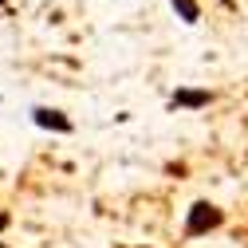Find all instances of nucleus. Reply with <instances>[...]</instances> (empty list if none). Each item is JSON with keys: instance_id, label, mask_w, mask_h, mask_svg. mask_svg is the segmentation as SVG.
Segmentation results:
<instances>
[{"instance_id": "f03ea898", "label": "nucleus", "mask_w": 248, "mask_h": 248, "mask_svg": "<svg viewBox=\"0 0 248 248\" xmlns=\"http://www.w3.org/2000/svg\"><path fill=\"white\" fill-rule=\"evenodd\" d=\"M32 122L40 130H51V134H71L75 122L59 110V107H32Z\"/></svg>"}, {"instance_id": "7ed1b4c3", "label": "nucleus", "mask_w": 248, "mask_h": 248, "mask_svg": "<svg viewBox=\"0 0 248 248\" xmlns=\"http://www.w3.org/2000/svg\"><path fill=\"white\" fill-rule=\"evenodd\" d=\"M213 103V91H201V87H177L170 95V110H201Z\"/></svg>"}, {"instance_id": "f257e3e1", "label": "nucleus", "mask_w": 248, "mask_h": 248, "mask_svg": "<svg viewBox=\"0 0 248 248\" xmlns=\"http://www.w3.org/2000/svg\"><path fill=\"white\" fill-rule=\"evenodd\" d=\"M225 225V209H217L213 201H193L189 213H185V236H205L213 229H221Z\"/></svg>"}, {"instance_id": "39448f33", "label": "nucleus", "mask_w": 248, "mask_h": 248, "mask_svg": "<svg viewBox=\"0 0 248 248\" xmlns=\"http://www.w3.org/2000/svg\"><path fill=\"white\" fill-rule=\"evenodd\" d=\"M0 248H8V244H4V240H0Z\"/></svg>"}, {"instance_id": "20e7f679", "label": "nucleus", "mask_w": 248, "mask_h": 248, "mask_svg": "<svg viewBox=\"0 0 248 248\" xmlns=\"http://www.w3.org/2000/svg\"><path fill=\"white\" fill-rule=\"evenodd\" d=\"M170 4H173V12H177L181 24H197L201 20V4H197V0H170Z\"/></svg>"}]
</instances>
